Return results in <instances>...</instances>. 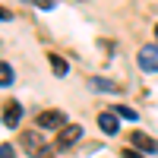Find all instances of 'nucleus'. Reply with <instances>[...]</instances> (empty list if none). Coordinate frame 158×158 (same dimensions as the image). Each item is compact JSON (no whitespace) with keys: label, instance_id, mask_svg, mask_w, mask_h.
Segmentation results:
<instances>
[{"label":"nucleus","instance_id":"obj_2","mask_svg":"<svg viewBox=\"0 0 158 158\" xmlns=\"http://www.w3.org/2000/svg\"><path fill=\"white\" fill-rule=\"evenodd\" d=\"M79 139H82V127H79V123H67L57 133V149H70V146H76Z\"/></svg>","mask_w":158,"mask_h":158},{"label":"nucleus","instance_id":"obj_5","mask_svg":"<svg viewBox=\"0 0 158 158\" xmlns=\"http://www.w3.org/2000/svg\"><path fill=\"white\" fill-rule=\"evenodd\" d=\"M22 117V104L19 101H6L3 104V127H16Z\"/></svg>","mask_w":158,"mask_h":158},{"label":"nucleus","instance_id":"obj_10","mask_svg":"<svg viewBox=\"0 0 158 158\" xmlns=\"http://www.w3.org/2000/svg\"><path fill=\"white\" fill-rule=\"evenodd\" d=\"M92 89H101V92H117V85H114V82H108V79H98V76L92 79Z\"/></svg>","mask_w":158,"mask_h":158},{"label":"nucleus","instance_id":"obj_3","mask_svg":"<svg viewBox=\"0 0 158 158\" xmlns=\"http://www.w3.org/2000/svg\"><path fill=\"white\" fill-rule=\"evenodd\" d=\"M38 127H41V130H63V127H67V117H63V111H54V108H51V111H41V114H38V120H35Z\"/></svg>","mask_w":158,"mask_h":158},{"label":"nucleus","instance_id":"obj_14","mask_svg":"<svg viewBox=\"0 0 158 158\" xmlns=\"http://www.w3.org/2000/svg\"><path fill=\"white\" fill-rule=\"evenodd\" d=\"M123 158H146V155L136 152V149H123Z\"/></svg>","mask_w":158,"mask_h":158},{"label":"nucleus","instance_id":"obj_9","mask_svg":"<svg viewBox=\"0 0 158 158\" xmlns=\"http://www.w3.org/2000/svg\"><path fill=\"white\" fill-rule=\"evenodd\" d=\"M13 79H16V76H13V67H10V63H0V85L10 89V85H13Z\"/></svg>","mask_w":158,"mask_h":158},{"label":"nucleus","instance_id":"obj_13","mask_svg":"<svg viewBox=\"0 0 158 158\" xmlns=\"http://www.w3.org/2000/svg\"><path fill=\"white\" fill-rule=\"evenodd\" d=\"M25 3H35V6H41V10H54L51 0H25Z\"/></svg>","mask_w":158,"mask_h":158},{"label":"nucleus","instance_id":"obj_15","mask_svg":"<svg viewBox=\"0 0 158 158\" xmlns=\"http://www.w3.org/2000/svg\"><path fill=\"white\" fill-rule=\"evenodd\" d=\"M155 38H158V25H155Z\"/></svg>","mask_w":158,"mask_h":158},{"label":"nucleus","instance_id":"obj_7","mask_svg":"<svg viewBox=\"0 0 158 158\" xmlns=\"http://www.w3.org/2000/svg\"><path fill=\"white\" fill-rule=\"evenodd\" d=\"M130 142H133V146H139L142 152H149V155H155V152H158V142H155L152 136H146V133H139V130L130 136Z\"/></svg>","mask_w":158,"mask_h":158},{"label":"nucleus","instance_id":"obj_8","mask_svg":"<svg viewBox=\"0 0 158 158\" xmlns=\"http://www.w3.org/2000/svg\"><path fill=\"white\" fill-rule=\"evenodd\" d=\"M48 63H51V70H54V76H67L70 73V63L63 60L60 54H48Z\"/></svg>","mask_w":158,"mask_h":158},{"label":"nucleus","instance_id":"obj_6","mask_svg":"<svg viewBox=\"0 0 158 158\" xmlns=\"http://www.w3.org/2000/svg\"><path fill=\"white\" fill-rule=\"evenodd\" d=\"M98 127H101V133L114 136L117 130H120V123H117V114H114V111H104V114H98Z\"/></svg>","mask_w":158,"mask_h":158},{"label":"nucleus","instance_id":"obj_4","mask_svg":"<svg viewBox=\"0 0 158 158\" xmlns=\"http://www.w3.org/2000/svg\"><path fill=\"white\" fill-rule=\"evenodd\" d=\"M19 142H22V146L29 149L32 155H38V158H51V152H48V146H44V142L38 139L35 133H22V139H19Z\"/></svg>","mask_w":158,"mask_h":158},{"label":"nucleus","instance_id":"obj_11","mask_svg":"<svg viewBox=\"0 0 158 158\" xmlns=\"http://www.w3.org/2000/svg\"><path fill=\"white\" fill-rule=\"evenodd\" d=\"M114 114H117V117H127V120H136V111H133V108H123V104H120V108H114Z\"/></svg>","mask_w":158,"mask_h":158},{"label":"nucleus","instance_id":"obj_1","mask_svg":"<svg viewBox=\"0 0 158 158\" xmlns=\"http://www.w3.org/2000/svg\"><path fill=\"white\" fill-rule=\"evenodd\" d=\"M139 70L142 73H158V44L139 48Z\"/></svg>","mask_w":158,"mask_h":158},{"label":"nucleus","instance_id":"obj_12","mask_svg":"<svg viewBox=\"0 0 158 158\" xmlns=\"http://www.w3.org/2000/svg\"><path fill=\"white\" fill-rule=\"evenodd\" d=\"M13 155H16V149H13L10 142H3V146H0V158H13Z\"/></svg>","mask_w":158,"mask_h":158}]
</instances>
